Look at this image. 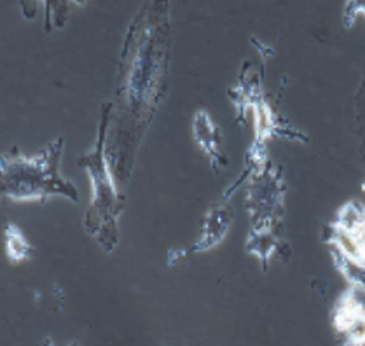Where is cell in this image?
<instances>
[{
    "mask_svg": "<svg viewBox=\"0 0 365 346\" xmlns=\"http://www.w3.org/2000/svg\"><path fill=\"white\" fill-rule=\"evenodd\" d=\"M46 346H54V345H53V341H51V340L46 341Z\"/></svg>",
    "mask_w": 365,
    "mask_h": 346,
    "instance_id": "cell-9",
    "label": "cell"
},
{
    "mask_svg": "<svg viewBox=\"0 0 365 346\" xmlns=\"http://www.w3.org/2000/svg\"><path fill=\"white\" fill-rule=\"evenodd\" d=\"M4 242H6L7 258L13 263H23L34 258V247L16 224L6 223L4 225Z\"/></svg>",
    "mask_w": 365,
    "mask_h": 346,
    "instance_id": "cell-7",
    "label": "cell"
},
{
    "mask_svg": "<svg viewBox=\"0 0 365 346\" xmlns=\"http://www.w3.org/2000/svg\"><path fill=\"white\" fill-rule=\"evenodd\" d=\"M331 254L336 270L343 275L344 278L348 280L349 285L353 289H359L360 292L365 294V266L360 263H355V260L348 259L346 255L341 254L339 250L331 247Z\"/></svg>",
    "mask_w": 365,
    "mask_h": 346,
    "instance_id": "cell-8",
    "label": "cell"
},
{
    "mask_svg": "<svg viewBox=\"0 0 365 346\" xmlns=\"http://www.w3.org/2000/svg\"><path fill=\"white\" fill-rule=\"evenodd\" d=\"M232 224V210L226 200L213 205L205 215L203 225H201V235L197 242L192 245V252L212 250L217 245L226 240L229 229Z\"/></svg>",
    "mask_w": 365,
    "mask_h": 346,
    "instance_id": "cell-5",
    "label": "cell"
},
{
    "mask_svg": "<svg viewBox=\"0 0 365 346\" xmlns=\"http://www.w3.org/2000/svg\"><path fill=\"white\" fill-rule=\"evenodd\" d=\"M108 118H110V105H105L95 146L79 158V165L86 170L91 182V201L84 215V228L89 235L95 236L105 252H112L118 247L119 213L123 210L121 196L115 189L105 154Z\"/></svg>",
    "mask_w": 365,
    "mask_h": 346,
    "instance_id": "cell-2",
    "label": "cell"
},
{
    "mask_svg": "<svg viewBox=\"0 0 365 346\" xmlns=\"http://www.w3.org/2000/svg\"><path fill=\"white\" fill-rule=\"evenodd\" d=\"M285 182L274 165L267 163L264 168L248 178L247 208L252 225H274L278 228L283 217Z\"/></svg>",
    "mask_w": 365,
    "mask_h": 346,
    "instance_id": "cell-3",
    "label": "cell"
},
{
    "mask_svg": "<svg viewBox=\"0 0 365 346\" xmlns=\"http://www.w3.org/2000/svg\"><path fill=\"white\" fill-rule=\"evenodd\" d=\"M364 189H365V184H364Z\"/></svg>",
    "mask_w": 365,
    "mask_h": 346,
    "instance_id": "cell-10",
    "label": "cell"
},
{
    "mask_svg": "<svg viewBox=\"0 0 365 346\" xmlns=\"http://www.w3.org/2000/svg\"><path fill=\"white\" fill-rule=\"evenodd\" d=\"M63 146L65 140L60 137L34 156H25L18 149L4 153L0 158L4 196L13 201H46L60 196L77 203V188L60 173Z\"/></svg>",
    "mask_w": 365,
    "mask_h": 346,
    "instance_id": "cell-1",
    "label": "cell"
},
{
    "mask_svg": "<svg viewBox=\"0 0 365 346\" xmlns=\"http://www.w3.org/2000/svg\"><path fill=\"white\" fill-rule=\"evenodd\" d=\"M192 135L197 146L208 158L210 166L213 172H220L227 166V158L222 153V138H220V130L212 116L205 108L196 112L192 119Z\"/></svg>",
    "mask_w": 365,
    "mask_h": 346,
    "instance_id": "cell-4",
    "label": "cell"
},
{
    "mask_svg": "<svg viewBox=\"0 0 365 346\" xmlns=\"http://www.w3.org/2000/svg\"><path fill=\"white\" fill-rule=\"evenodd\" d=\"M248 254L255 255L264 268L269 259L282 248V238L278 235V228L274 225H252L245 243Z\"/></svg>",
    "mask_w": 365,
    "mask_h": 346,
    "instance_id": "cell-6",
    "label": "cell"
}]
</instances>
